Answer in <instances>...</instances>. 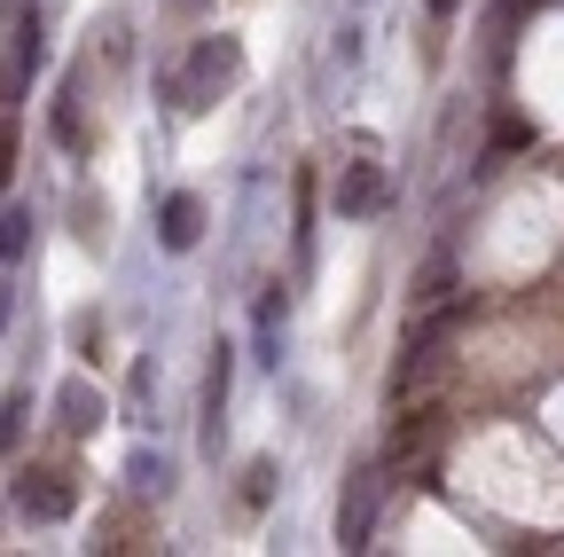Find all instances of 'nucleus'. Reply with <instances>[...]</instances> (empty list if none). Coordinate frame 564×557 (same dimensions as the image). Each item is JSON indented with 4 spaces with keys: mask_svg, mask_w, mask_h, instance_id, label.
Here are the masks:
<instances>
[{
    "mask_svg": "<svg viewBox=\"0 0 564 557\" xmlns=\"http://www.w3.org/2000/svg\"><path fill=\"white\" fill-rule=\"evenodd\" d=\"M24 416H32V393L17 385L9 400H0V456H17V440H24Z\"/></svg>",
    "mask_w": 564,
    "mask_h": 557,
    "instance_id": "nucleus-12",
    "label": "nucleus"
},
{
    "mask_svg": "<svg viewBox=\"0 0 564 557\" xmlns=\"http://www.w3.org/2000/svg\"><path fill=\"white\" fill-rule=\"evenodd\" d=\"M384 196H392V189H384V165H369V158L337 173V213H345V221H369V213H384Z\"/></svg>",
    "mask_w": 564,
    "mask_h": 557,
    "instance_id": "nucleus-6",
    "label": "nucleus"
},
{
    "mask_svg": "<svg viewBox=\"0 0 564 557\" xmlns=\"http://www.w3.org/2000/svg\"><path fill=\"white\" fill-rule=\"evenodd\" d=\"M282 330H291V299H282V283H274V291L259 299V362H267V369L282 362Z\"/></svg>",
    "mask_w": 564,
    "mask_h": 557,
    "instance_id": "nucleus-9",
    "label": "nucleus"
},
{
    "mask_svg": "<svg viewBox=\"0 0 564 557\" xmlns=\"http://www.w3.org/2000/svg\"><path fill=\"white\" fill-rule=\"evenodd\" d=\"M55 142L79 158L87 150V118H79V79H63V95H55Z\"/></svg>",
    "mask_w": 564,
    "mask_h": 557,
    "instance_id": "nucleus-10",
    "label": "nucleus"
},
{
    "mask_svg": "<svg viewBox=\"0 0 564 557\" xmlns=\"http://www.w3.org/2000/svg\"><path fill=\"white\" fill-rule=\"evenodd\" d=\"M55 425H63V432H70V440H87V432H95V425H102V393H95V385H87V377H70V385H63V393H55Z\"/></svg>",
    "mask_w": 564,
    "mask_h": 557,
    "instance_id": "nucleus-8",
    "label": "nucleus"
},
{
    "mask_svg": "<svg viewBox=\"0 0 564 557\" xmlns=\"http://www.w3.org/2000/svg\"><path fill=\"white\" fill-rule=\"evenodd\" d=\"M9 158H17V142H9V118H0V181H9Z\"/></svg>",
    "mask_w": 564,
    "mask_h": 557,
    "instance_id": "nucleus-18",
    "label": "nucleus"
},
{
    "mask_svg": "<svg viewBox=\"0 0 564 557\" xmlns=\"http://www.w3.org/2000/svg\"><path fill=\"white\" fill-rule=\"evenodd\" d=\"M17 55H24V72H40V63H47V32H40V17L17 32Z\"/></svg>",
    "mask_w": 564,
    "mask_h": 557,
    "instance_id": "nucleus-17",
    "label": "nucleus"
},
{
    "mask_svg": "<svg viewBox=\"0 0 564 557\" xmlns=\"http://www.w3.org/2000/svg\"><path fill=\"white\" fill-rule=\"evenodd\" d=\"M228 393H236V345H212V369H204V448L212 456L228 440Z\"/></svg>",
    "mask_w": 564,
    "mask_h": 557,
    "instance_id": "nucleus-5",
    "label": "nucleus"
},
{
    "mask_svg": "<svg viewBox=\"0 0 564 557\" xmlns=\"http://www.w3.org/2000/svg\"><path fill=\"white\" fill-rule=\"evenodd\" d=\"M447 283H455V267H447V251H440L432 267L415 275V291H408V299H415V307H440V299H447Z\"/></svg>",
    "mask_w": 564,
    "mask_h": 557,
    "instance_id": "nucleus-13",
    "label": "nucleus"
},
{
    "mask_svg": "<svg viewBox=\"0 0 564 557\" xmlns=\"http://www.w3.org/2000/svg\"><path fill=\"white\" fill-rule=\"evenodd\" d=\"M377 495H384V471H377V463H361V471L345 479V495H337V542H345V549H369Z\"/></svg>",
    "mask_w": 564,
    "mask_h": 557,
    "instance_id": "nucleus-3",
    "label": "nucleus"
},
{
    "mask_svg": "<svg viewBox=\"0 0 564 557\" xmlns=\"http://www.w3.org/2000/svg\"><path fill=\"white\" fill-rule=\"evenodd\" d=\"M24 236H32V213H0V259H17Z\"/></svg>",
    "mask_w": 564,
    "mask_h": 557,
    "instance_id": "nucleus-16",
    "label": "nucleus"
},
{
    "mask_svg": "<svg viewBox=\"0 0 564 557\" xmlns=\"http://www.w3.org/2000/svg\"><path fill=\"white\" fill-rule=\"evenodd\" d=\"M17 511L32 526H63L70 511H79V486H70V471H24L17 479Z\"/></svg>",
    "mask_w": 564,
    "mask_h": 557,
    "instance_id": "nucleus-4",
    "label": "nucleus"
},
{
    "mask_svg": "<svg viewBox=\"0 0 564 557\" xmlns=\"http://www.w3.org/2000/svg\"><path fill=\"white\" fill-rule=\"evenodd\" d=\"M236 79H243V40L204 32V40L188 47V63L165 79V95H173V110H212V103H220Z\"/></svg>",
    "mask_w": 564,
    "mask_h": 557,
    "instance_id": "nucleus-1",
    "label": "nucleus"
},
{
    "mask_svg": "<svg viewBox=\"0 0 564 557\" xmlns=\"http://www.w3.org/2000/svg\"><path fill=\"white\" fill-rule=\"evenodd\" d=\"M423 440H432V416H400V425H392V448H384V456H392V463H408V456H415Z\"/></svg>",
    "mask_w": 564,
    "mask_h": 557,
    "instance_id": "nucleus-14",
    "label": "nucleus"
},
{
    "mask_svg": "<svg viewBox=\"0 0 564 557\" xmlns=\"http://www.w3.org/2000/svg\"><path fill=\"white\" fill-rule=\"evenodd\" d=\"M455 330H463V307H440L432 322H423L408 345H400V369H392V400H408L415 385H432L440 369H447V345H455Z\"/></svg>",
    "mask_w": 564,
    "mask_h": 557,
    "instance_id": "nucleus-2",
    "label": "nucleus"
},
{
    "mask_svg": "<svg viewBox=\"0 0 564 557\" xmlns=\"http://www.w3.org/2000/svg\"><path fill=\"white\" fill-rule=\"evenodd\" d=\"M158 236H165V251H196V236H204V196L173 189V196L158 204Z\"/></svg>",
    "mask_w": 564,
    "mask_h": 557,
    "instance_id": "nucleus-7",
    "label": "nucleus"
},
{
    "mask_svg": "<svg viewBox=\"0 0 564 557\" xmlns=\"http://www.w3.org/2000/svg\"><path fill=\"white\" fill-rule=\"evenodd\" d=\"M126 486H133V495H165V486H173V463H165V456H150V448H133Z\"/></svg>",
    "mask_w": 564,
    "mask_h": 557,
    "instance_id": "nucleus-11",
    "label": "nucleus"
},
{
    "mask_svg": "<svg viewBox=\"0 0 564 557\" xmlns=\"http://www.w3.org/2000/svg\"><path fill=\"white\" fill-rule=\"evenodd\" d=\"M455 9H463V0H432V17H455Z\"/></svg>",
    "mask_w": 564,
    "mask_h": 557,
    "instance_id": "nucleus-19",
    "label": "nucleus"
},
{
    "mask_svg": "<svg viewBox=\"0 0 564 557\" xmlns=\"http://www.w3.org/2000/svg\"><path fill=\"white\" fill-rule=\"evenodd\" d=\"M243 503H251V511H267V503H274V463H267V456H259V463H243Z\"/></svg>",
    "mask_w": 564,
    "mask_h": 557,
    "instance_id": "nucleus-15",
    "label": "nucleus"
}]
</instances>
